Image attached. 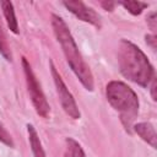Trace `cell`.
Returning <instances> with one entry per match:
<instances>
[{"label":"cell","mask_w":157,"mask_h":157,"mask_svg":"<svg viewBox=\"0 0 157 157\" xmlns=\"http://www.w3.org/2000/svg\"><path fill=\"white\" fill-rule=\"evenodd\" d=\"M65 144L66 147H65L64 157H85V152L81 145L76 140H74L72 137H66Z\"/></svg>","instance_id":"10"},{"label":"cell","mask_w":157,"mask_h":157,"mask_svg":"<svg viewBox=\"0 0 157 157\" xmlns=\"http://www.w3.org/2000/svg\"><path fill=\"white\" fill-rule=\"evenodd\" d=\"M132 129L144 141H146L148 145H151V147H153V148L157 147V135H156V130L152 124L137 123V124L132 125Z\"/></svg>","instance_id":"7"},{"label":"cell","mask_w":157,"mask_h":157,"mask_svg":"<svg viewBox=\"0 0 157 157\" xmlns=\"http://www.w3.org/2000/svg\"><path fill=\"white\" fill-rule=\"evenodd\" d=\"M0 141H1L2 144H5L6 146H9V147H13V146H15L11 135H10L9 131L5 129V126L2 125V123H0Z\"/></svg>","instance_id":"13"},{"label":"cell","mask_w":157,"mask_h":157,"mask_svg":"<svg viewBox=\"0 0 157 157\" xmlns=\"http://www.w3.org/2000/svg\"><path fill=\"white\" fill-rule=\"evenodd\" d=\"M118 4H120L121 6H124L125 10H128L131 15L137 16L142 12V10H145L148 4L147 2H142V1H135V0H125V1H119Z\"/></svg>","instance_id":"11"},{"label":"cell","mask_w":157,"mask_h":157,"mask_svg":"<svg viewBox=\"0 0 157 157\" xmlns=\"http://www.w3.org/2000/svg\"><path fill=\"white\" fill-rule=\"evenodd\" d=\"M146 21H147V25L151 28V31L153 33H156V28H157V25H156V22H157V13L156 12L148 13L147 17H146Z\"/></svg>","instance_id":"14"},{"label":"cell","mask_w":157,"mask_h":157,"mask_svg":"<svg viewBox=\"0 0 157 157\" xmlns=\"http://www.w3.org/2000/svg\"><path fill=\"white\" fill-rule=\"evenodd\" d=\"M52 27H53V31H54V34H55L58 42L61 45V49L64 52V55L66 58L69 66L71 67V70L74 71L76 77L80 80V82L83 85V87L87 91H93V88H94L93 75H92L88 65L82 59L67 25L60 16L53 13L52 15Z\"/></svg>","instance_id":"1"},{"label":"cell","mask_w":157,"mask_h":157,"mask_svg":"<svg viewBox=\"0 0 157 157\" xmlns=\"http://www.w3.org/2000/svg\"><path fill=\"white\" fill-rule=\"evenodd\" d=\"M105 96L109 104L119 113L125 130L131 134L132 124L139 114L137 94L121 81H110L105 87Z\"/></svg>","instance_id":"3"},{"label":"cell","mask_w":157,"mask_h":157,"mask_svg":"<svg viewBox=\"0 0 157 157\" xmlns=\"http://www.w3.org/2000/svg\"><path fill=\"white\" fill-rule=\"evenodd\" d=\"M0 53L2 54V56H4L7 61H11V60H12V54H11L9 43H7V40H6V36H5V32H4V29H2L1 22H0Z\"/></svg>","instance_id":"12"},{"label":"cell","mask_w":157,"mask_h":157,"mask_svg":"<svg viewBox=\"0 0 157 157\" xmlns=\"http://www.w3.org/2000/svg\"><path fill=\"white\" fill-rule=\"evenodd\" d=\"M27 131H28V140H29V145H31L33 156L34 157H45V152L42 147L39 136L32 124H27Z\"/></svg>","instance_id":"9"},{"label":"cell","mask_w":157,"mask_h":157,"mask_svg":"<svg viewBox=\"0 0 157 157\" xmlns=\"http://www.w3.org/2000/svg\"><path fill=\"white\" fill-rule=\"evenodd\" d=\"M101 6H102L105 11H113L114 7H115V2H114V1H108V0H105V1H102V2H101Z\"/></svg>","instance_id":"16"},{"label":"cell","mask_w":157,"mask_h":157,"mask_svg":"<svg viewBox=\"0 0 157 157\" xmlns=\"http://www.w3.org/2000/svg\"><path fill=\"white\" fill-rule=\"evenodd\" d=\"M118 64L124 77L142 87H147L155 76L153 66L145 53L126 39H121L119 43Z\"/></svg>","instance_id":"2"},{"label":"cell","mask_w":157,"mask_h":157,"mask_svg":"<svg viewBox=\"0 0 157 157\" xmlns=\"http://www.w3.org/2000/svg\"><path fill=\"white\" fill-rule=\"evenodd\" d=\"M151 97H152V99L156 102L157 101V96H156V86H157V83H156V77L153 76V78L151 80Z\"/></svg>","instance_id":"17"},{"label":"cell","mask_w":157,"mask_h":157,"mask_svg":"<svg viewBox=\"0 0 157 157\" xmlns=\"http://www.w3.org/2000/svg\"><path fill=\"white\" fill-rule=\"evenodd\" d=\"M0 5H1V9H2L5 20H6V23L10 28V31L17 34L18 33V23H17L16 16H15V10H13L12 2L9 0H2L0 2Z\"/></svg>","instance_id":"8"},{"label":"cell","mask_w":157,"mask_h":157,"mask_svg":"<svg viewBox=\"0 0 157 157\" xmlns=\"http://www.w3.org/2000/svg\"><path fill=\"white\" fill-rule=\"evenodd\" d=\"M145 39H146V43L155 50L157 48V38L155 34H146L145 36Z\"/></svg>","instance_id":"15"},{"label":"cell","mask_w":157,"mask_h":157,"mask_svg":"<svg viewBox=\"0 0 157 157\" xmlns=\"http://www.w3.org/2000/svg\"><path fill=\"white\" fill-rule=\"evenodd\" d=\"M22 67L25 71V76H26V83H27V88H28V93L31 96V101L36 108V112L43 117L47 118L49 115L50 112V107L45 99V96L40 88L39 82L37 81V77L29 65V63L27 61L26 58H22Z\"/></svg>","instance_id":"4"},{"label":"cell","mask_w":157,"mask_h":157,"mask_svg":"<svg viewBox=\"0 0 157 157\" xmlns=\"http://www.w3.org/2000/svg\"><path fill=\"white\" fill-rule=\"evenodd\" d=\"M49 65H50V72H52V76H53L54 83H55L56 93H58V97H59V101H60V104H61L63 109L65 110V113L70 118L78 119L80 118V110H78L77 104L74 99V96L71 94V92L66 87L65 82L63 81V78H61L60 74L58 72L56 67L54 66L53 61H50Z\"/></svg>","instance_id":"5"},{"label":"cell","mask_w":157,"mask_h":157,"mask_svg":"<svg viewBox=\"0 0 157 157\" xmlns=\"http://www.w3.org/2000/svg\"><path fill=\"white\" fill-rule=\"evenodd\" d=\"M63 5L71 12L74 13L78 20L91 23L98 28H101V17L99 15L92 9L88 7L83 1L80 0H69V1H63Z\"/></svg>","instance_id":"6"}]
</instances>
